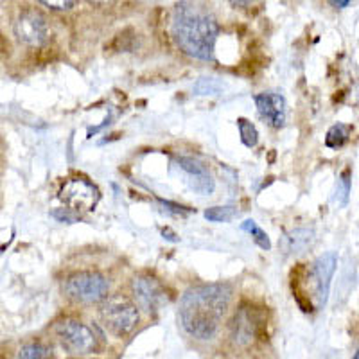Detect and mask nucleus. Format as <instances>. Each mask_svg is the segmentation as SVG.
I'll return each instance as SVG.
<instances>
[{"mask_svg":"<svg viewBox=\"0 0 359 359\" xmlns=\"http://www.w3.org/2000/svg\"><path fill=\"white\" fill-rule=\"evenodd\" d=\"M232 300L229 284H203L185 291L180 304L178 320L192 338L208 341L217 334L221 320Z\"/></svg>","mask_w":359,"mask_h":359,"instance_id":"nucleus-1","label":"nucleus"},{"mask_svg":"<svg viewBox=\"0 0 359 359\" xmlns=\"http://www.w3.org/2000/svg\"><path fill=\"white\" fill-rule=\"evenodd\" d=\"M219 27L212 15H208L191 2H182L172 17V36L180 49L189 56L212 62Z\"/></svg>","mask_w":359,"mask_h":359,"instance_id":"nucleus-2","label":"nucleus"},{"mask_svg":"<svg viewBox=\"0 0 359 359\" xmlns=\"http://www.w3.org/2000/svg\"><path fill=\"white\" fill-rule=\"evenodd\" d=\"M99 313L104 327L118 338L131 334L139 323V309L126 297H107Z\"/></svg>","mask_w":359,"mask_h":359,"instance_id":"nucleus-3","label":"nucleus"},{"mask_svg":"<svg viewBox=\"0 0 359 359\" xmlns=\"http://www.w3.org/2000/svg\"><path fill=\"white\" fill-rule=\"evenodd\" d=\"M63 291L74 302L97 304L108 297L110 284L97 271H79L67 278Z\"/></svg>","mask_w":359,"mask_h":359,"instance_id":"nucleus-4","label":"nucleus"},{"mask_svg":"<svg viewBox=\"0 0 359 359\" xmlns=\"http://www.w3.org/2000/svg\"><path fill=\"white\" fill-rule=\"evenodd\" d=\"M56 336L70 354H90L97 347L94 331L78 320H63L57 323Z\"/></svg>","mask_w":359,"mask_h":359,"instance_id":"nucleus-5","label":"nucleus"},{"mask_svg":"<svg viewBox=\"0 0 359 359\" xmlns=\"http://www.w3.org/2000/svg\"><path fill=\"white\" fill-rule=\"evenodd\" d=\"M15 34L29 47H41L50 36L47 18L36 9H24L15 22Z\"/></svg>","mask_w":359,"mask_h":359,"instance_id":"nucleus-6","label":"nucleus"},{"mask_svg":"<svg viewBox=\"0 0 359 359\" xmlns=\"http://www.w3.org/2000/svg\"><path fill=\"white\" fill-rule=\"evenodd\" d=\"M336 262H338L336 253L329 252V253H323L322 257L316 259L313 268H311L309 280H311V290H313L314 307H316V309L325 307L327 298H329V291H331V280H332V275H334Z\"/></svg>","mask_w":359,"mask_h":359,"instance_id":"nucleus-7","label":"nucleus"},{"mask_svg":"<svg viewBox=\"0 0 359 359\" xmlns=\"http://www.w3.org/2000/svg\"><path fill=\"white\" fill-rule=\"evenodd\" d=\"M60 200L72 212H90L99 201V192L94 185L81 178H72L65 182L60 191Z\"/></svg>","mask_w":359,"mask_h":359,"instance_id":"nucleus-8","label":"nucleus"},{"mask_svg":"<svg viewBox=\"0 0 359 359\" xmlns=\"http://www.w3.org/2000/svg\"><path fill=\"white\" fill-rule=\"evenodd\" d=\"M131 291H133L137 304L142 309H146L147 313H155V311H158L163 304L168 302V294H165L163 286L156 278L149 277V275L135 277L133 282H131Z\"/></svg>","mask_w":359,"mask_h":359,"instance_id":"nucleus-9","label":"nucleus"},{"mask_svg":"<svg viewBox=\"0 0 359 359\" xmlns=\"http://www.w3.org/2000/svg\"><path fill=\"white\" fill-rule=\"evenodd\" d=\"M255 104L264 118L266 123L271 128H282L286 123V99L275 92H262L255 97Z\"/></svg>","mask_w":359,"mask_h":359,"instance_id":"nucleus-10","label":"nucleus"},{"mask_svg":"<svg viewBox=\"0 0 359 359\" xmlns=\"http://www.w3.org/2000/svg\"><path fill=\"white\" fill-rule=\"evenodd\" d=\"M176 163H178V168L184 169L189 175V178H191L192 191H196L201 196L212 194L216 185H214L212 176H210V172L207 171V168H205L203 163L191 158V156H180V158H176Z\"/></svg>","mask_w":359,"mask_h":359,"instance_id":"nucleus-11","label":"nucleus"},{"mask_svg":"<svg viewBox=\"0 0 359 359\" xmlns=\"http://www.w3.org/2000/svg\"><path fill=\"white\" fill-rule=\"evenodd\" d=\"M230 329H232L233 343L239 345V347H248L250 343L255 339L259 331V323L257 318H255V314H253V311L243 307V309L236 314V318H233Z\"/></svg>","mask_w":359,"mask_h":359,"instance_id":"nucleus-12","label":"nucleus"},{"mask_svg":"<svg viewBox=\"0 0 359 359\" xmlns=\"http://www.w3.org/2000/svg\"><path fill=\"white\" fill-rule=\"evenodd\" d=\"M314 241V232L311 229H297L291 232L284 233L280 239V250L286 255H293V253H302L313 245Z\"/></svg>","mask_w":359,"mask_h":359,"instance_id":"nucleus-13","label":"nucleus"},{"mask_svg":"<svg viewBox=\"0 0 359 359\" xmlns=\"http://www.w3.org/2000/svg\"><path fill=\"white\" fill-rule=\"evenodd\" d=\"M351 130L352 128L347 126V124H336V126H332L331 130L327 131L325 146L332 147V149H336V147H341L343 144L348 140Z\"/></svg>","mask_w":359,"mask_h":359,"instance_id":"nucleus-14","label":"nucleus"},{"mask_svg":"<svg viewBox=\"0 0 359 359\" xmlns=\"http://www.w3.org/2000/svg\"><path fill=\"white\" fill-rule=\"evenodd\" d=\"M237 128H239V135L246 147H255L259 142L257 128L250 123L248 118H237Z\"/></svg>","mask_w":359,"mask_h":359,"instance_id":"nucleus-15","label":"nucleus"},{"mask_svg":"<svg viewBox=\"0 0 359 359\" xmlns=\"http://www.w3.org/2000/svg\"><path fill=\"white\" fill-rule=\"evenodd\" d=\"M243 230H246V232L250 233V236L253 237V241H255V245L261 246L262 250H269L271 248V243H269V237L268 233L264 232V230L261 229V226H257V223L253 219H248L243 223Z\"/></svg>","mask_w":359,"mask_h":359,"instance_id":"nucleus-16","label":"nucleus"},{"mask_svg":"<svg viewBox=\"0 0 359 359\" xmlns=\"http://www.w3.org/2000/svg\"><path fill=\"white\" fill-rule=\"evenodd\" d=\"M237 216L236 207H210L205 210V217L208 221H214V223H224V221H230Z\"/></svg>","mask_w":359,"mask_h":359,"instance_id":"nucleus-17","label":"nucleus"},{"mask_svg":"<svg viewBox=\"0 0 359 359\" xmlns=\"http://www.w3.org/2000/svg\"><path fill=\"white\" fill-rule=\"evenodd\" d=\"M223 90V85H221L217 79L214 78H201L200 81L194 85V92L198 95H216Z\"/></svg>","mask_w":359,"mask_h":359,"instance_id":"nucleus-18","label":"nucleus"},{"mask_svg":"<svg viewBox=\"0 0 359 359\" xmlns=\"http://www.w3.org/2000/svg\"><path fill=\"white\" fill-rule=\"evenodd\" d=\"M348 194H351V175L348 172H343L338 178V184H336V192L334 200L338 205H345L348 201Z\"/></svg>","mask_w":359,"mask_h":359,"instance_id":"nucleus-19","label":"nucleus"},{"mask_svg":"<svg viewBox=\"0 0 359 359\" xmlns=\"http://www.w3.org/2000/svg\"><path fill=\"white\" fill-rule=\"evenodd\" d=\"M20 358H27V359H41V358H49L50 352L49 348L40 345V343H31V345H25L22 347V351L18 352Z\"/></svg>","mask_w":359,"mask_h":359,"instance_id":"nucleus-20","label":"nucleus"},{"mask_svg":"<svg viewBox=\"0 0 359 359\" xmlns=\"http://www.w3.org/2000/svg\"><path fill=\"white\" fill-rule=\"evenodd\" d=\"M41 6L50 9H56V11H65V9H70L74 4V0H36Z\"/></svg>","mask_w":359,"mask_h":359,"instance_id":"nucleus-21","label":"nucleus"},{"mask_svg":"<svg viewBox=\"0 0 359 359\" xmlns=\"http://www.w3.org/2000/svg\"><path fill=\"white\" fill-rule=\"evenodd\" d=\"M70 212H72V210H69V208H67V210L65 208H62V210H54L53 216L56 217L57 221H63V223H65V221L67 223H76V221H78V217Z\"/></svg>","mask_w":359,"mask_h":359,"instance_id":"nucleus-22","label":"nucleus"},{"mask_svg":"<svg viewBox=\"0 0 359 359\" xmlns=\"http://www.w3.org/2000/svg\"><path fill=\"white\" fill-rule=\"evenodd\" d=\"M230 4L236 6V8H248L252 4V0H229Z\"/></svg>","mask_w":359,"mask_h":359,"instance_id":"nucleus-23","label":"nucleus"},{"mask_svg":"<svg viewBox=\"0 0 359 359\" xmlns=\"http://www.w3.org/2000/svg\"><path fill=\"white\" fill-rule=\"evenodd\" d=\"M331 4L334 6V8H347V6L351 4V0H331Z\"/></svg>","mask_w":359,"mask_h":359,"instance_id":"nucleus-24","label":"nucleus"},{"mask_svg":"<svg viewBox=\"0 0 359 359\" xmlns=\"http://www.w3.org/2000/svg\"><path fill=\"white\" fill-rule=\"evenodd\" d=\"M90 4H97V6H104V4H110L114 0H88Z\"/></svg>","mask_w":359,"mask_h":359,"instance_id":"nucleus-25","label":"nucleus"}]
</instances>
